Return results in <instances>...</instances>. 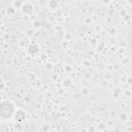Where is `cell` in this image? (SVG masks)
<instances>
[{
    "instance_id": "obj_1",
    "label": "cell",
    "mask_w": 132,
    "mask_h": 132,
    "mask_svg": "<svg viewBox=\"0 0 132 132\" xmlns=\"http://www.w3.org/2000/svg\"><path fill=\"white\" fill-rule=\"evenodd\" d=\"M13 113V107L9 103L5 102L1 104L0 107V114L3 119L10 118Z\"/></svg>"
}]
</instances>
